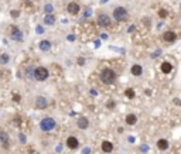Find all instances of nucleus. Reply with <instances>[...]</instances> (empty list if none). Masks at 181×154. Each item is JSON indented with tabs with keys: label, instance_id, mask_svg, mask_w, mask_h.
Returning a JSON list of instances; mask_svg holds the SVG:
<instances>
[{
	"label": "nucleus",
	"instance_id": "obj_1",
	"mask_svg": "<svg viewBox=\"0 0 181 154\" xmlns=\"http://www.w3.org/2000/svg\"><path fill=\"white\" fill-rule=\"evenodd\" d=\"M101 79H102V82L103 84H106V85H112L113 82H115V79H116V74L112 71V69H103L102 71V74H101Z\"/></svg>",
	"mask_w": 181,
	"mask_h": 154
},
{
	"label": "nucleus",
	"instance_id": "obj_2",
	"mask_svg": "<svg viewBox=\"0 0 181 154\" xmlns=\"http://www.w3.org/2000/svg\"><path fill=\"white\" fill-rule=\"evenodd\" d=\"M34 78L37 81H45L48 78V69L44 68V66H38L34 69Z\"/></svg>",
	"mask_w": 181,
	"mask_h": 154
},
{
	"label": "nucleus",
	"instance_id": "obj_3",
	"mask_svg": "<svg viewBox=\"0 0 181 154\" xmlns=\"http://www.w3.org/2000/svg\"><path fill=\"white\" fill-rule=\"evenodd\" d=\"M113 17L116 19L117 21H125L128 19V10L125 7H116L113 10Z\"/></svg>",
	"mask_w": 181,
	"mask_h": 154
},
{
	"label": "nucleus",
	"instance_id": "obj_4",
	"mask_svg": "<svg viewBox=\"0 0 181 154\" xmlns=\"http://www.w3.org/2000/svg\"><path fill=\"white\" fill-rule=\"evenodd\" d=\"M40 127H41V130H44V132H50V130H53L54 127H55V120L51 119V117H45V119L41 120Z\"/></svg>",
	"mask_w": 181,
	"mask_h": 154
},
{
	"label": "nucleus",
	"instance_id": "obj_5",
	"mask_svg": "<svg viewBox=\"0 0 181 154\" xmlns=\"http://www.w3.org/2000/svg\"><path fill=\"white\" fill-rule=\"evenodd\" d=\"M98 24L102 26V27H109L110 26V19L107 17L106 14H101L98 17Z\"/></svg>",
	"mask_w": 181,
	"mask_h": 154
},
{
	"label": "nucleus",
	"instance_id": "obj_6",
	"mask_svg": "<svg viewBox=\"0 0 181 154\" xmlns=\"http://www.w3.org/2000/svg\"><path fill=\"white\" fill-rule=\"evenodd\" d=\"M11 38L16 40V41H21L23 40V33L17 27H11Z\"/></svg>",
	"mask_w": 181,
	"mask_h": 154
},
{
	"label": "nucleus",
	"instance_id": "obj_7",
	"mask_svg": "<svg viewBox=\"0 0 181 154\" xmlns=\"http://www.w3.org/2000/svg\"><path fill=\"white\" fill-rule=\"evenodd\" d=\"M163 37H164V41H166V43H174L175 38H177L175 33H173V31H166Z\"/></svg>",
	"mask_w": 181,
	"mask_h": 154
},
{
	"label": "nucleus",
	"instance_id": "obj_8",
	"mask_svg": "<svg viewBox=\"0 0 181 154\" xmlns=\"http://www.w3.org/2000/svg\"><path fill=\"white\" fill-rule=\"evenodd\" d=\"M67 146H68L69 148H76V147L79 146V143H78V139L74 137V136L68 137V139H67Z\"/></svg>",
	"mask_w": 181,
	"mask_h": 154
},
{
	"label": "nucleus",
	"instance_id": "obj_9",
	"mask_svg": "<svg viewBox=\"0 0 181 154\" xmlns=\"http://www.w3.org/2000/svg\"><path fill=\"white\" fill-rule=\"evenodd\" d=\"M68 13L78 14V13H79V4H78V3H69V4H68Z\"/></svg>",
	"mask_w": 181,
	"mask_h": 154
},
{
	"label": "nucleus",
	"instance_id": "obj_10",
	"mask_svg": "<svg viewBox=\"0 0 181 154\" xmlns=\"http://www.w3.org/2000/svg\"><path fill=\"white\" fill-rule=\"evenodd\" d=\"M44 23H45L47 26H53L54 23H55V16H54L53 13L45 14V17H44Z\"/></svg>",
	"mask_w": 181,
	"mask_h": 154
},
{
	"label": "nucleus",
	"instance_id": "obj_11",
	"mask_svg": "<svg viewBox=\"0 0 181 154\" xmlns=\"http://www.w3.org/2000/svg\"><path fill=\"white\" fill-rule=\"evenodd\" d=\"M35 106H37L38 109H45V108H47V100L44 99L43 96L37 98V100H35Z\"/></svg>",
	"mask_w": 181,
	"mask_h": 154
},
{
	"label": "nucleus",
	"instance_id": "obj_12",
	"mask_svg": "<svg viewBox=\"0 0 181 154\" xmlns=\"http://www.w3.org/2000/svg\"><path fill=\"white\" fill-rule=\"evenodd\" d=\"M157 147H159V150H167L169 148V140L160 139L159 142H157Z\"/></svg>",
	"mask_w": 181,
	"mask_h": 154
},
{
	"label": "nucleus",
	"instance_id": "obj_13",
	"mask_svg": "<svg viewBox=\"0 0 181 154\" xmlns=\"http://www.w3.org/2000/svg\"><path fill=\"white\" fill-rule=\"evenodd\" d=\"M88 126H89V122H88L86 117H79L78 119V127L79 129H86Z\"/></svg>",
	"mask_w": 181,
	"mask_h": 154
},
{
	"label": "nucleus",
	"instance_id": "obj_14",
	"mask_svg": "<svg viewBox=\"0 0 181 154\" xmlns=\"http://www.w3.org/2000/svg\"><path fill=\"white\" fill-rule=\"evenodd\" d=\"M102 150L105 153H110L113 150V144L110 143V142H102Z\"/></svg>",
	"mask_w": 181,
	"mask_h": 154
},
{
	"label": "nucleus",
	"instance_id": "obj_15",
	"mask_svg": "<svg viewBox=\"0 0 181 154\" xmlns=\"http://www.w3.org/2000/svg\"><path fill=\"white\" fill-rule=\"evenodd\" d=\"M171 69H173V66H171L170 62H163V64H161V71H163L164 74H170Z\"/></svg>",
	"mask_w": 181,
	"mask_h": 154
},
{
	"label": "nucleus",
	"instance_id": "obj_16",
	"mask_svg": "<svg viewBox=\"0 0 181 154\" xmlns=\"http://www.w3.org/2000/svg\"><path fill=\"white\" fill-rule=\"evenodd\" d=\"M141 72H143V69H141V66L140 65H133L132 66V74H133L135 77H140Z\"/></svg>",
	"mask_w": 181,
	"mask_h": 154
},
{
	"label": "nucleus",
	"instance_id": "obj_17",
	"mask_svg": "<svg viewBox=\"0 0 181 154\" xmlns=\"http://www.w3.org/2000/svg\"><path fill=\"white\" fill-rule=\"evenodd\" d=\"M136 122H137L136 115L130 113V115H128V116H126V123H128V124H136Z\"/></svg>",
	"mask_w": 181,
	"mask_h": 154
},
{
	"label": "nucleus",
	"instance_id": "obj_18",
	"mask_svg": "<svg viewBox=\"0 0 181 154\" xmlns=\"http://www.w3.org/2000/svg\"><path fill=\"white\" fill-rule=\"evenodd\" d=\"M50 48H51V43H50V41L43 40V41L40 43V50H43V51H48Z\"/></svg>",
	"mask_w": 181,
	"mask_h": 154
},
{
	"label": "nucleus",
	"instance_id": "obj_19",
	"mask_svg": "<svg viewBox=\"0 0 181 154\" xmlns=\"http://www.w3.org/2000/svg\"><path fill=\"white\" fill-rule=\"evenodd\" d=\"M0 142L4 144H7V142H9V134L6 132H0Z\"/></svg>",
	"mask_w": 181,
	"mask_h": 154
},
{
	"label": "nucleus",
	"instance_id": "obj_20",
	"mask_svg": "<svg viewBox=\"0 0 181 154\" xmlns=\"http://www.w3.org/2000/svg\"><path fill=\"white\" fill-rule=\"evenodd\" d=\"M9 59H10V57H9L7 54H1V55H0V64H3V65H4V64H7V62H9Z\"/></svg>",
	"mask_w": 181,
	"mask_h": 154
},
{
	"label": "nucleus",
	"instance_id": "obj_21",
	"mask_svg": "<svg viewBox=\"0 0 181 154\" xmlns=\"http://www.w3.org/2000/svg\"><path fill=\"white\" fill-rule=\"evenodd\" d=\"M125 95L128 96L129 99H133V98H135V90H133L132 88H129V89H126V90H125Z\"/></svg>",
	"mask_w": 181,
	"mask_h": 154
},
{
	"label": "nucleus",
	"instance_id": "obj_22",
	"mask_svg": "<svg viewBox=\"0 0 181 154\" xmlns=\"http://www.w3.org/2000/svg\"><path fill=\"white\" fill-rule=\"evenodd\" d=\"M167 14H169V11L164 10V9H161V10H159V16L161 17V19H166L167 17Z\"/></svg>",
	"mask_w": 181,
	"mask_h": 154
},
{
	"label": "nucleus",
	"instance_id": "obj_23",
	"mask_svg": "<svg viewBox=\"0 0 181 154\" xmlns=\"http://www.w3.org/2000/svg\"><path fill=\"white\" fill-rule=\"evenodd\" d=\"M10 14H11V17H13V19H17V17L20 16V11H19V10H11Z\"/></svg>",
	"mask_w": 181,
	"mask_h": 154
},
{
	"label": "nucleus",
	"instance_id": "obj_24",
	"mask_svg": "<svg viewBox=\"0 0 181 154\" xmlns=\"http://www.w3.org/2000/svg\"><path fill=\"white\" fill-rule=\"evenodd\" d=\"M45 13H53V4H45Z\"/></svg>",
	"mask_w": 181,
	"mask_h": 154
},
{
	"label": "nucleus",
	"instance_id": "obj_25",
	"mask_svg": "<svg viewBox=\"0 0 181 154\" xmlns=\"http://www.w3.org/2000/svg\"><path fill=\"white\" fill-rule=\"evenodd\" d=\"M27 77L28 78L34 77V69H33V68H28V69H27Z\"/></svg>",
	"mask_w": 181,
	"mask_h": 154
},
{
	"label": "nucleus",
	"instance_id": "obj_26",
	"mask_svg": "<svg viewBox=\"0 0 181 154\" xmlns=\"http://www.w3.org/2000/svg\"><path fill=\"white\" fill-rule=\"evenodd\" d=\"M140 150H141L143 153H147V151H149V146H146V144H143V146L140 147Z\"/></svg>",
	"mask_w": 181,
	"mask_h": 154
},
{
	"label": "nucleus",
	"instance_id": "obj_27",
	"mask_svg": "<svg viewBox=\"0 0 181 154\" xmlns=\"http://www.w3.org/2000/svg\"><path fill=\"white\" fill-rule=\"evenodd\" d=\"M115 105H116V103H115V102H112V100H110V102H107V108H109V109H113V108H115Z\"/></svg>",
	"mask_w": 181,
	"mask_h": 154
},
{
	"label": "nucleus",
	"instance_id": "obj_28",
	"mask_svg": "<svg viewBox=\"0 0 181 154\" xmlns=\"http://www.w3.org/2000/svg\"><path fill=\"white\" fill-rule=\"evenodd\" d=\"M78 64H79V65H84V64H85V59H84L82 57H79V58H78Z\"/></svg>",
	"mask_w": 181,
	"mask_h": 154
},
{
	"label": "nucleus",
	"instance_id": "obj_29",
	"mask_svg": "<svg viewBox=\"0 0 181 154\" xmlns=\"http://www.w3.org/2000/svg\"><path fill=\"white\" fill-rule=\"evenodd\" d=\"M37 33H38V34L44 33V28H43V27H40V26H38V27H37Z\"/></svg>",
	"mask_w": 181,
	"mask_h": 154
},
{
	"label": "nucleus",
	"instance_id": "obj_30",
	"mask_svg": "<svg viewBox=\"0 0 181 154\" xmlns=\"http://www.w3.org/2000/svg\"><path fill=\"white\" fill-rule=\"evenodd\" d=\"M20 142H21V143H26V136H24V134H20Z\"/></svg>",
	"mask_w": 181,
	"mask_h": 154
},
{
	"label": "nucleus",
	"instance_id": "obj_31",
	"mask_svg": "<svg viewBox=\"0 0 181 154\" xmlns=\"http://www.w3.org/2000/svg\"><path fill=\"white\" fill-rule=\"evenodd\" d=\"M13 99H14V100H17V102H19V100H20V95H13Z\"/></svg>",
	"mask_w": 181,
	"mask_h": 154
},
{
	"label": "nucleus",
	"instance_id": "obj_32",
	"mask_svg": "<svg viewBox=\"0 0 181 154\" xmlns=\"http://www.w3.org/2000/svg\"><path fill=\"white\" fill-rule=\"evenodd\" d=\"M91 13H92V11L89 10V9H86V11H85V16H86V17H89V16H91Z\"/></svg>",
	"mask_w": 181,
	"mask_h": 154
},
{
	"label": "nucleus",
	"instance_id": "obj_33",
	"mask_svg": "<svg viewBox=\"0 0 181 154\" xmlns=\"http://www.w3.org/2000/svg\"><path fill=\"white\" fill-rule=\"evenodd\" d=\"M68 40H69V41H74V40H75V37L72 35V34H71V35H68Z\"/></svg>",
	"mask_w": 181,
	"mask_h": 154
},
{
	"label": "nucleus",
	"instance_id": "obj_34",
	"mask_svg": "<svg viewBox=\"0 0 181 154\" xmlns=\"http://www.w3.org/2000/svg\"><path fill=\"white\" fill-rule=\"evenodd\" d=\"M105 1H107V0H102V1H101V3H105Z\"/></svg>",
	"mask_w": 181,
	"mask_h": 154
},
{
	"label": "nucleus",
	"instance_id": "obj_35",
	"mask_svg": "<svg viewBox=\"0 0 181 154\" xmlns=\"http://www.w3.org/2000/svg\"><path fill=\"white\" fill-rule=\"evenodd\" d=\"M180 9H181V6H180Z\"/></svg>",
	"mask_w": 181,
	"mask_h": 154
}]
</instances>
